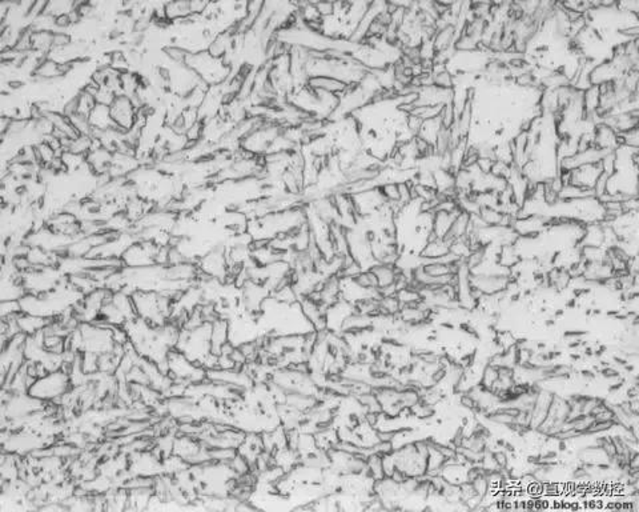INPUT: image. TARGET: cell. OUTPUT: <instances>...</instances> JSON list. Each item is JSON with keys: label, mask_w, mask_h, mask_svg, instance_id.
<instances>
[{"label": "cell", "mask_w": 639, "mask_h": 512, "mask_svg": "<svg viewBox=\"0 0 639 512\" xmlns=\"http://www.w3.org/2000/svg\"><path fill=\"white\" fill-rule=\"evenodd\" d=\"M111 118L121 131L128 133L135 127L137 108L135 107L132 99L127 95L120 94L115 97L114 103L109 107Z\"/></svg>", "instance_id": "6da1fadb"}, {"label": "cell", "mask_w": 639, "mask_h": 512, "mask_svg": "<svg viewBox=\"0 0 639 512\" xmlns=\"http://www.w3.org/2000/svg\"><path fill=\"white\" fill-rule=\"evenodd\" d=\"M305 86L322 91L327 94L336 95V96H344L349 88V84L345 81H340L337 78H333L329 75H312L308 78Z\"/></svg>", "instance_id": "7a4b0ae2"}, {"label": "cell", "mask_w": 639, "mask_h": 512, "mask_svg": "<svg viewBox=\"0 0 639 512\" xmlns=\"http://www.w3.org/2000/svg\"><path fill=\"white\" fill-rule=\"evenodd\" d=\"M554 395H556L554 392L549 391V390H542V389L540 390L537 399H535V403L532 405V414H530V424H529L530 430H537L544 423Z\"/></svg>", "instance_id": "3957f363"}, {"label": "cell", "mask_w": 639, "mask_h": 512, "mask_svg": "<svg viewBox=\"0 0 639 512\" xmlns=\"http://www.w3.org/2000/svg\"><path fill=\"white\" fill-rule=\"evenodd\" d=\"M316 11L321 19H329L334 16V3L333 1H315Z\"/></svg>", "instance_id": "277c9868"}]
</instances>
